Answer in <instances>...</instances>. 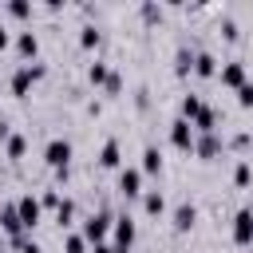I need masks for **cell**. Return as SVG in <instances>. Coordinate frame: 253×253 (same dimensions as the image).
Here are the masks:
<instances>
[{"label":"cell","instance_id":"cell-7","mask_svg":"<svg viewBox=\"0 0 253 253\" xmlns=\"http://www.w3.org/2000/svg\"><path fill=\"white\" fill-rule=\"evenodd\" d=\"M225 150V138L213 130V134H194V154L202 158V162H213L217 154Z\"/></svg>","mask_w":253,"mask_h":253},{"label":"cell","instance_id":"cell-21","mask_svg":"<svg viewBox=\"0 0 253 253\" xmlns=\"http://www.w3.org/2000/svg\"><path fill=\"white\" fill-rule=\"evenodd\" d=\"M99 43H103V32H99L95 24H83V28H79V47L91 51V47H99Z\"/></svg>","mask_w":253,"mask_h":253},{"label":"cell","instance_id":"cell-17","mask_svg":"<svg viewBox=\"0 0 253 253\" xmlns=\"http://www.w3.org/2000/svg\"><path fill=\"white\" fill-rule=\"evenodd\" d=\"M174 75H182V79L194 75V47H190V43H182V47L174 51Z\"/></svg>","mask_w":253,"mask_h":253},{"label":"cell","instance_id":"cell-23","mask_svg":"<svg viewBox=\"0 0 253 253\" xmlns=\"http://www.w3.org/2000/svg\"><path fill=\"white\" fill-rule=\"evenodd\" d=\"M24 154H28V138H24V134H12V138H8V158L20 162Z\"/></svg>","mask_w":253,"mask_h":253},{"label":"cell","instance_id":"cell-8","mask_svg":"<svg viewBox=\"0 0 253 253\" xmlns=\"http://www.w3.org/2000/svg\"><path fill=\"white\" fill-rule=\"evenodd\" d=\"M115 190H119L126 202H130V198H142V170H138V166H123V170H119V186H115Z\"/></svg>","mask_w":253,"mask_h":253},{"label":"cell","instance_id":"cell-24","mask_svg":"<svg viewBox=\"0 0 253 253\" xmlns=\"http://www.w3.org/2000/svg\"><path fill=\"white\" fill-rule=\"evenodd\" d=\"M55 221H59V229L75 221V202H71V198H63V202H59V210H55Z\"/></svg>","mask_w":253,"mask_h":253},{"label":"cell","instance_id":"cell-16","mask_svg":"<svg viewBox=\"0 0 253 253\" xmlns=\"http://www.w3.org/2000/svg\"><path fill=\"white\" fill-rule=\"evenodd\" d=\"M202 107H206V103H202V95L186 91V95H182V103H178V119H186V123L194 126V119L202 115Z\"/></svg>","mask_w":253,"mask_h":253},{"label":"cell","instance_id":"cell-35","mask_svg":"<svg viewBox=\"0 0 253 253\" xmlns=\"http://www.w3.org/2000/svg\"><path fill=\"white\" fill-rule=\"evenodd\" d=\"M91 253H115V249H111L107 241H99V245H91Z\"/></svg>","mask_w":253,"mask_h":253},{"label":"cell","instance_id":"cell-22","mask_svg":"<svg viewBox=\"0 0 253 253\" xmlns=\"http://www.w3.org/2000/svg\"><path fill=\"white\" fill-rule=\"evenodd\" d=\"M233 186H237V190L253 186V162H249V158H241V162L233 166Z\"/></svg>","mask_w":253,"mask_h":253},{"label":"cell","instance_id":"cell-31","mask_svg":"<svg viewBox=\"0 0 253 253\" xmlns=\"http://www.w3.org/2000/svg\"><path fill=\"white\" fill-rule=\"evenodd\" d=\"M221 36H225V40H237V36H241L237 24H233V16H221Z\"/></svg>","mask_w":253,"mask_h":253},{"label":"cell","instance_id":"cell-1","mask_svg":"<svg viewBox=\"0 0 253 253\" xmlns=\"http://www.w3.org/2000/svg\"><path fill=\"white\" fill-rule=\"evenodd\" d=\"M43 75H47V67H43V63H20V67L12 71V79H8V91H12L16 99H24V95L43 79Z\"/></svg>","mask_w":253,"mask_h":253},{"label":"cell","instance_id":"cell-36","mask_svg":"<svg viewBox=\"0 0 253 253\" xmlns=\"http://www.w3.org/2000/svg\"><path fill=\"white\" fill-rule=\"evenodd\" d=\"M115 253H123V249H115Z\"/></svg>","mask_w":253,"mask_h":253},{"label":"cell","instance_id":"cell-4","mask_svg":"<svg viewBox=\"0 0 253 253\" xmlns=\"http://www.w3.org/2000/svg\"><path fill=\"white\" fill-rule=\"evenodd\" d=\"M229 237H233V245H253V206H241L237 213H233V225H229Z\"/></svg>","mask_w":253,"mask_h":253},{"label":"cell","instance_id":"cell-30","mask_svg":"<svg viewBox=\"0 0 253 253\" xmlns=\"http://www.w3.org/2000/svg\"><path fill=\"white\" fill-rule=\"evenodd\" d=\"M237 107H253V83H249V79L237 87Z\"/></svg>","mask_w":253,"mask_h":253},{"label":"cell","instance_id":"cell-5","mask_svg":"<svg viewBox=\"0 0 253 253\" xmlns=\"http://www.w3.org/2000/svg\"><path fill=\"white\" fill-rule=\"evenodd\" d=\"M16 213H20V225H24V233H32V229L40 225V217H43V206H40V198H32V194H20V198H16Z\"/></svg>","mask_w":253,"mask_h":253},{"label":"cell","instance_id":"cell-14","mask_svg":"<svg viewBox=\"0 0 253 253\" xmlns=\"http://www.w3.org/2000/svg\"><path fill=\"white\" fill-rule=\"evenodd\" d=\"M99 166H103V170H123V146H119V138H107V142H103Z\"/></svg>","mask_w":253,"mask_h":253},{"label":"cell","instance_id":"cell-25","mask_svg":"<svg viewBox=\"0 0 253 253\" xmlns=\"http://www.w3.org/2000/svg\"><path fill=\"white\" fill-rule=\"evenodd\" d=\"M12 249H16V253H43V249H40V241H36V237H28V233L12 237Z\"/></svg>","mask_w":253,"mask_h":253},{"label":"cell","instance_id":"cell-18","mask_svg":"<svg viewBox=\"0 0 253 253\" xmlns=\"http://www.w3.org/2000/svg\"><path fill=\"white\" fill-rule=\"evenodd\" d=\"M142 210H146L150 217H162V213H166V194H162V190H142Z\"/></svg>","mask_w":253,"mask_h":253},{"label":"cell","instance_id":"cell-11","mask_svg":"<svg viewBox=\"0 0 253 253\" xmlns=\"http://www.w3.org/2000/svg\"><path fill=\"white\" fill-rule=\"evenodd\" d=\"M170 142L190 154V150H194V126H190L186 119H174V123H170Z\"/></svg>","mask_w":253,"mask_h":253},{"label":"cell","instance_id":"cell-12","mask_svg":"<svg viewBox=\"0 0 253 253\" xmlns=\"http://www.w3.org/2000/svg\"><path fill=\"white\" fill-rule=\"evenodd\" d=\"M16 51H20V59H24V63H36V51H40V40H36V32H32V28H24V32H16Z\"/></svg>","mask_w":253,"mask_h":253},{"label":"cell","instance_id":"cell-20","mask_svg":"<svg viewBox=\"0 0 253 253\" xmlns=\"http://www.w3.org/2000/svg\"><path fill=\"white\" fill-rule=\"evenodd\" d=\"M138 170H142V174H162V150H158V146H146Z\"/></svg>","mask_w":253,"mask_h":253},{"label":"cell","instance_id":"cell-9","mask_svg":"<svg viewBox=\"0 0 253 253\" xmlns=\"http://www.w3.org/2000/svg\"><path fill=\"white\" fill-rule=\"evenodd\" d=\"M194 221H198V206H194V202H178L174 213H170V229H174V233H190Z\"/></svg>","mask_w":253,"mask_h":253},{"label":"cell","instance_id":"cell-28","mask_svg":"<svg viewBox=\"0 0 253 253\" xmlns=\"http://www.w3.org/2000/svg\"><path fill=\"white\" fill-rule=\"evenodd\" d=\"M59 202H63L59 190H43V194H40V206H43V210H59Z\"/></svg>","mask_w":253,"mask_h":253},{"label":"cell","instance_id":"cell-27","mask_svg":"<svg viewBox=\"0 0 253 253\" xmlns=\"http://www.w3.org/2000/svg\"><path fill=\"white\" fill-rule=\"evenodd\" d=\"M4 12H8V16H16V20H28V16H32V4L12 0V4H4Z\"/></svg>","mask_w":253,"mask_h":253},{"label":"cell","instance_id":"cell-29","mask_svg":"<svg viewBox=\"0 0 253 253\" xmlns=\"http://www.w3.org/2000/svg\"><path fill=\"white\" fill-rule=\"evenodd\" d=\"M103 91H107L111 99H115V95H123V75H119V71H111V79L103 83Z\"/></svg>","mask_w":253,"mask_h":253},{"label":"cell","instance_id":"cell-19","mask_svg":"<svg viewBox=\"0 0 253 253\" xmlns=\"http://www.w3.org/2000/svg\"><path fill=\"white\" fill-rule=\"evenodd\" d=\"M107 79H111V63H107V59L87 63V83H91V87H103Z\"/></svg>","mask_w":253,"mask_h":253},{"label":"cell","instance_id":"cell-26","mask_svg":"<svg viewBox=\"0 0 253 253\" xmlns=\"http://www.w3.org/2000/svg\"><path fill=\"white\" fill-rule=\"evenodd\" d=\"M63 253H91V245L83 241V233H67L63 237Z\"/></svg>","mask_w":253,"mask_h":253},{"label":"cell","instance_id":"cell-2","mask_svg":"<svg viewBox=\"0 0 253 253\" xmlns=\"http://www.w3.org/2000/svg\"><path fill=\"white\" fill-rule=\"evenodd\" d=\"M111 225H115V213H111L107 206H103V210H95V213H87V217H83V241H87V245L107 241Z\"/></svg>","mask_w":253,"mask_h":253},{"label":"cell","instance_id":"cell-10","mask_svg":"<svg viewBox=\"0 0 253 253\" xmlns=\"http://www.w3.org/2000/svg\"><path fill=\"white\" fill-rule=\"evenodd\" d=\"M217 79H221V87L237 91V87L245 83V63H241V59H229V63H221V67H217Z\"/></svg>","mask_w":253,"mask_h":253},{"label":"cell","instance_id":"cell-33","mask_svg":"<svg viewBox=\"0 0 253 253\" xmlns=\"http://www.w3.org/2000/svg\"><path fill=\"white\" fill-rule=\"evenodd\" d=\"M0 138H4V142L12 138V126H8V119H0Z\"/></svg>","mask_w":253,"mask_h":253},{"label":"cell","instance_id":"cell-3","mask_svg":"<svg viewBox=\"0 0 253 253\" xmlns=\"http://www.w3.org/2000/svg\"><path fill=\"white\" fill-rule=\"evenodd\" d=\"M71 142L67 138H47V146H43V162L59 174V170H71Z\"/></svg>","mask_w":253,"mask_h":253},{"label":"cell","instance_id":"cell-13","mask_svg":"<svg viewBox=\"0 0 253 253\" xmlns=\"http://www.w3.org/2000/svg\"><path fill=\"white\" fill-rule=\"evenodd\" d=\"M194 75L198 79H217V55L213 51H194Z\"/></svg>","mask_w":253,"mask_h":253},{"label":"cell","instance_id":"cell-15","mask_svg":"<svg viewBox=\"0 0 253 253\" xmlns=\"http://www.w3.org/2000/svg\"><path fill=\"white\" fill-rule=\"evenodd\" d=\"M0 229H4L8 237H20V233H24L20 213H16V202H4V206H0Z\"/></svg>","mask_w":253,"mask_h":253},{"label":"cell","instance_id":"cell-32","mask_svg":"<svg viewBox=\"0 0 253 253\" xmlns=\"http://www.w3.org/2000/svg\"><path fill=\"white\" fill-rule=\"evenodd\" d=\"M142 20H146V24H158V20H162V8H154V4H142Z\"/></svg>","mask_w":253,"mask_h":253},{"label":"cell","instance_id":"cell-34","mask_svg":"<svg viewBox=\"0 0 253 253\" xmlns=\"http://www.w3.org/2000/svg\"><path fill=\"white\" fill-rule=\"evenodd\" d=\"M8 43H12V36H8V28H4V24H0V51H4V47H8Z\"/></svg>","mask_w":253,"mask_h":253},{"label":"cell","instance_id":"cell-6","mask_svg":"<svg viewBox=\"0 0 253 253\" xmlns=\"http://www.w3.org/2000/svg\"><path fill=\"white\" fill-rule=\"evenodd\" d=\"M111 233H115L111 249H123V253H130V245H134V217H130V213H115V225H111Z\"/></svg>","mask_w":253,"mask_h":253}]
</instances>
